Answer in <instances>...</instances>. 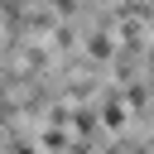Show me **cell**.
<instances>
[{
    "instance_id": "obj_1",
    "label": "cell",
    "mask_w": 154,
    "mask_h": 154,
    "mask_svg": "<svg viewBox=\"0 0 154 154\" xmlns=\"http://www.w3.org/2000/svg\"><path fill=\"white\" fill-rule=\"evenodd\" d=\"M101 125H106V130H120V125H125V101H120V96H106V101H101Z\"/></svg>"
},
{
    "instance_id": "obj_2",
    "label": "cell",
    "mask_w": 154,
    "mask_h": 154,
    "mask_svg": "<svg viewBox=\"0 0 154 154\" xmlns=\"http://www.w3.org/2000/svg\"><path fill=\"white\" fill-rule=\"evenodd\" d=\"M67 125H72L77 135H91V130H96V111H91V106H72V116H67Z\"/></svg>"
},
{
    "instance_id": "obj_3",
    "label": "cell",
    "mask_w": 154,
    "mask_h": 154,
    "mask_svg": "<svg viewBox=\"0 0 154 154\" xmlns=\"http://www.w3.org/2000/svg\"><path fill=\"white\" fill-rule=\"evenodd\" d=\"M87 58H96V63H106V58H116V48H111V38H106V34H91V38H87Z\"/></svg>"
},
{
    "instance_id": "obj_4",
    "label": "cell",
    "mask_w": 154,
    "mask_h": 154,
    "mask_svg": "<svg viewBox=\"0 0 154 154\" xmlns=\"http://www.w3.org/2000/svg\"><path fill=\"white\" fill-rule=\"evenodd\" d=\"M125 96H130V101H135V106H144V101H149V91H144V87H140V82H130V87H125Z\"/></svg>"
},
{
    "instance_id": "obj_5",
    "label": "cell",
    "mask_w": 154,
    "mask_h": 154,
    "mask_svg": "<svg viewBox=\"0 0 154 154\" xmlns=\"http://www.w3.org/2000/svg\"><path fill=\"white\" fill-rule=\"evenodd\" d=\"M53 10L58 14H77V0H53Z\"/></svg>"
}]
</instances>
